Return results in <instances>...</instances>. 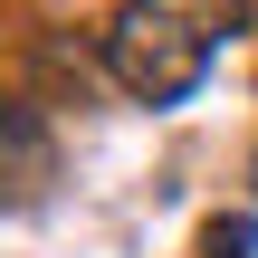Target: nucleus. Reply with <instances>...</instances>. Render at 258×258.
<instances>
[{"label": "nucleus", "instance_id": "7ed1b4c3", "mask_svg": "<svg viewBox=\"0 0 258 258\" xmlns=\"http://www.w3.org/2000/svg\"><path fill=\"white\" fill-rule=\"evenodd\" d=\"M201 258H258V220L239 211V220H211L201 230Z\"/></svg>", "mask_w": 258, "mask_h": 258}, {"label": "nucleus", "instance_id": "f03ea898", "mask_svg": "<svg viewBox=\"0 0 258 258\" xmlns=\"http://www.w3.org/2000/svg\"><path fill=\"white\" fill-rule=\"evenodd\" d=\"M48 191V134H38V105H10V201L29 211Z\"/></svg>", "mask_w": 258, "mask_h": 258}, {"label": "nucleus", "instance_id": "f257e3e1", "mask_svg": "<svg viewBox=\"0 0 258 258\" xmlns=\"http://www.w3.org/2000/svg\"><path fill=\"white\" fill-rule=\"evenodd\" d=\"M249 29V0H124L105 19V77L134 105H182L220 67V48Z\"/></svg>", "mask_w": 258, "mask_h": 258}]
</instances>
